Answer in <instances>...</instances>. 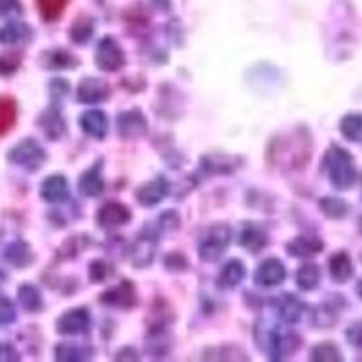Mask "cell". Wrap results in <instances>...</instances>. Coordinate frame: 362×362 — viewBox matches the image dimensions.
<instances>
[{
	"label": "cell",
	"instance_id": "1",
	"mask_svg": "<svg viewBox=\"0 0 362 362\" xmlns=\"http://www.w3.org/2000/svg\"><path fill=\"white\" fill-rule=\"evenodd\" d=\"M322 173L337 190H350L357 183V165L350 151L341 145H332L322 158Z\"/></svg>",
	"mask_w": 362,
	"mask_h": 362
},
{
	"label": "cell",
	"instance_id": "2",
	"mask_svg": "<svg viewBox=\"0 0 362 362\" xmlns=\"http://www.w3.org/2000/svg\"><path fill=\"white\" fill-rule=\"evenodd\" d=\"M228 243H230V230L223 225L214 226L199 243V257L205 263H214L228 248Z\"/></svg>",
	"mask_w": 362,
	"mask_h": 362
},
{
	"label": "cell",
	"instance_id": "3",
	"mask_svg": "<svg viewBox=\"0 0 362 362\" xmlns=\"http://www.w3.org/2000/svg\"><path fill=\"white\" fill-rule=\"evenodd\" d=\"M8 160L15 165H21V167H25L29 170H37L40 169L45 161V151L42 148V145L38 141L28 140L21 141L15 148H11Z\"/></svg>",
	"mask_w": 362,
	"mask_h": 362
},
{
	"label": "cell",
	"instance_id": "4",
	"mask_svg": "<svg viewBox=\"0 0 362 362\" xmlns=\"http://www.w3.org/2000/svg\"><path fill=\"white\" fill-rule=\"evenodd\" d=\"M96 66L102 71H118L125 64V54L118 42L111 37H105L98 42V49L95 54Z\"/></svg>",
	"mask_w": 362,
	"mask_h": 362
},
{
	"label": "cell",
	"instance_id": "5",
	"mask_svg": "<svg viewBox=\"0 0 362 362\" xmlns=\"http://www.w3.org/2000/svg\"><path fill=\"white\" fill-rule=\"evenodd\" d=\"M300 346V337L293 332H272L268 335V354L272 358L281 361V358L290 357L296 354Z\"/></svg>",
	"mask_w": 362,
	"mask_h": 362
},
{
	"label": "cell",
	"instance_id": "6",
	"mask_svg": "<svg viewBox=\"0 0 362 362\" xmlns=\"http://www.w3.org/2000/svg\"><path fill=\"white\" fill-rule=\"evenodd\" d=\"M90 317L86 308H74L64 313L57 321V332L62 335H80L89 329Z\"/></svg>",
	"mask_w": 362,
	"mask_h": 362
},
{
	"label": "cell",
	"instance_id": "7",
	"mask_svg": "<svg viewBox=\"0 0 362 362\" xmlns=\"http://www.w3.org/2000/svg\"><path fill=\"white\" fill-rule=\"evenodd\" d=\"M284 279H286V268L276 257H270V259L263 261L254 274V283L259 284V286H264V288L277 286Z\"/></svg>",
	"mask_w": 362,
	"mask_h": 362
},
{
	"label": "cell",
	"instance_id": "8",
	"mask_svg": "<svg viewBox=\"0 0 362 362\" xmlns=\"http://www.w3.org/2000/svg\"><path fill=\"white\" fill-rule=\"evenodd\" d=\"M344 306V299H341V296H334L329 300H325L317 306L315 312L312 313V322L317 328H332L339 321L341 310Z\"/></svg>",
	"mask_w": 362,
	"mask_h": 362
},
{
	"label": "cell",
	"instance_id": "9",
	"mask_svg": "<svg viewBox=\"0 0 362 362\" xmlns=\"http://www.w3.org/2000/svg\"><path fill=\"white\" fill-rule=\"evenodd\" d=\"M118 132L122 138H140L147 132V119L138 109L119 112Z\"/></svg>",
	"mask_w": 362,
	"mask_h": 362
},
{
	"label": "cell",
	"instance_id": "10",
	"mask_svg": "<svg viewBox=\"0 0 362 362\" xmlns=\"http://www.w3.org/2000/svg\"><path fill=\"white\" fill-rule=\"evenodd\" d=\"M96 221L102 228H116V226H122L131 221V210L122 203H107L96 214Z\"/></svg>",
	"mask_w": 362,
	"mask_h": 362
},
{
	"label": "cell",
	"instance_id": "11",
	"mask_svg": "<svg viewBox=\"0 0 362 362\" xmlns=\"http://www.w3.org/2000/svg\"><path fill=\"white\" fill-rule=\"evenodd\" d=\"M111 95V87L107 82L100 78H83L78 86V102L80 103H100L107 100Z\"/></svg>",
	"mask_w": 362,
	"mask_h": 362
},
{
	"label": "cell",
	"instance_id": "12",
	"mask_svg": "<svg viewBox=\"0 0 362 362\" xmlns=\"http://www.w3.org/2000/svg\"><path fill=\"white\" fill-rule=\"evenodd\" d=\"M276 305L279 317L286 325H297L306 308L305 303L297 296H293V293H283V296H279L276 300Z\"/></svg>",
	"mask_w": 362,
	"mask_h": 362
},
{
	"label": "cell",
	"instance_id": "13",
	"mask_svg": "<svg viewBox=\"0 0 362 362\" xmlns=\"http://www.w3.org/2000/svg\"><path fill=\"white\" fill-rule=\"evenodd\" d=\"M329 268V277L335 281L337 284H344L354 277V261H351V255L346 250L335 252L328 261Z\"/></svg>",
	"mask_w": 362,
	"mask_h": 362
},
{
	"label": "cell",
	"instance_id": "14",
	"mask_svg": "<svg viewBox=\"0 0 362 362\" xmlns=\"http://www.w3.org/2000/svg\"><path fill=\"white\" fill-rule=\"evenodd\" d=\"M103 305L107 306H118V308H131L136 303V290L129 281H124L122 284L115 286V288L107 290L100 297Z\"/></svg>",
	"mask_w": 362,
	"mask_h": 362
},
{
	"label": "cell",
	"instance_id": "15",
	"mask_svg": "<svg viewBox=\"0 0 362 362\" xmlns=\"http://www.w3.org/2000/svg\"><path fill=\"white\" fill-rule=\"evenodd\" d=\"M169 194V181H165V177H156V180L148 181L147 185L138 189L136 198L144 206H154L160 202H163Z\"/></svg>",
	"mask_w": 362,
	"mask_h": 362
},
{
	"label": "cell",
	"instance_id": "16",
	"mask_svg": "<svg viewBox=\"0 0 362 362\" xmlns=\"http://www.w3.org/2000/svg\"><path fill=\"white\" fill-rule=\"evenodd\" d=\"M40 196L49 203H62L69 198V183L64 176L54 174V176L45 177L40 187Z\"/></svg>",
	"mask_w": 362,
	"mask_h": 362
},
{
	"label": "cell",
	"instance_id": "17",
	"mask_svg": "<svg viewBox=\"0 0 362 362\" xmlns=\"http://www.w3.org/2000/svg\"><path fill=\"white\" fill-rule=\"evenodd\" d=\"M80 127L83 129L86 134L103 140L109 131V119L105 112L98 111V109H90L80 116Z\"/></svg>",
	"mask_w": 362,
	"mask_h": 362
},
{
	"label": "cell",
	"instance_id": "18",
	"mask_svg": "<svg viewBox=\"0 0 362 362\" xmlns=\"http://www.w3.org/2000/svg\"><path fill=\"white\" fill-rule=\"evenodd\" d=\"M286 250H288L290 255L293 257H313V255L321 254L325 250V243L322 239L319 238H308V235H300V238H296L293 241H290L286 245Z\"/></svg>",
	"mask_w": 362,
	"mask_h": 362
},
{
	"label": "cell",
	"instance_id": "19",
	"mask_svg": "<svg viewBox=\"0 0 362 362\" xmlns=\"http://www.w3.org/2000/svg\"><path fill=\"white\" fill-rule=\"evenodd\" d=\"M40 62L45 69H74L78 66V58L64 49H53L45 51L40 57Z\"/></svg>",
	"mask_w": 362,
	"mask_h": 362
},
{
	"label": "cell",
	"instance_id": "20",
	"mask_svg": "<svg viewBox=\"0 0 362 362\" xmlns=\"http://www.w3.org/2000/svg\"><path fill=\"white\" fill-rule=\"evenodd\" d=\"M247 276L245 264L239 259H232L223 267L221 274L218 277L219 288H235L241 281Z\"/></svg>",
	"mask_w": 362,
	"mask_h": 362
},
{
	"label": "cell",
	"instance_id": "21",
	"mask_svg": "<svg viewBox=\"0 0 362 362\" xmlns=\"http://www.w3.org/2000/svg\"><path fill=\"white\" fill-rule=\"evenodd\" d=\"M78 189L87 198H96L103 192V180L100 174V165H93L83 176H80Z\"/></svg>",
	"mask_w": 362,
	"mask_h": 362
},
{
	"label": "cell",
	"instance_id": "22",
	"mask_svg": "<svg viewBox=\"0 0 362 362\" xmlns=\"http://www.w3.org/2000/svg\"><path fill=\"white\" fill-rule=\"evenodd\" d=\"M339 131L344 140L351 144H362V112H348L341 118Z\"/></svg>",
	"mask_w": 362,
	"mask_h": 362
},
{
	"label": "cell",
	"instance_id": "23",
	"mask_svg": "<svg viewBox=\"0 0 362 362\" xmlns=\"http://www.w3.org/2000/svg\"><path fill=\"white\" fill-rule=\"evenodd\" d=\"M267 243L268 239L264 235V232L261 228H257L255 225H252V223H247L243 226L241 234H239V245L250 252H259Z\"/></svg>",
	"mask_w": 362,
	"mask_h": 362
},
{
	"label": "cell",
	"instance_id": "24",
	"mask_svg": "<svg viewBox=\"0 0 362 362\" xmlns=\"http://www.w3.org/2000/svg\"><path fill=\"white\" fill-rule=\"evenodd\" d=\"M297 286L303 292H312L321 283V268L313 263H305L297 270Z\"/></svg>",
	"mask_w": 362,
	"mask_h": 362
},
{
	"label": "cell",
	"instance_id": "25",
	"mask_svg": "<svg viewBox=\"0 0 362 362\" xmlns=\"http://www.w3.org/2000/svg\"><path fill=\"white\" fill-rule=\"evenodd\" d=\"M40 127L45 134L49 136L51 140H57L58 136L64 134L66 131V124H64L62 115L57 111V109H49V111H45L44 115L40 116Z\"/></svg>",
	"mask_w": 362,
	"mask_h": 362
},
{
	"label": "cell",
	"instance_id": "26",
	"mask_svg": "<svg viewBox=\"0 0 362 362\" xmlns=\"http://www.w3.org/2000/svg\"><path fill=\"white\" fill-rule=\"evenodd\" d=\"M322 214L329 219H344L350 212V205L342 198H335V196H326L319 202Z\"/></svg>",
	"mask_w": 362,
	"mask_h": 362
},
{
	"label": "cell",
	"instance_id": "27",
	"mask_svg": "<svg viewBox=\"0 0 362 362\" xmlns=\"http://www.w3.org/2000/svg\"><path fill=\"white\" fill-rule=\"evenodd\" d=\"M31 37V28L21 22H13V24L4 25L0 29V42L2 44H18V42L29 40Z\"/></svg>",
	"mask_w": 362,
	"mask_h": 362
},
{
	"label": "cell",
	"instance_id": "28",
	"mask_svg": "<svg viewBox=\"0 0 362 362\" xmlns=\"http://www.w3.org/2000/svg\"><path fill=\"white\" fill-rule=\"evenodd\" d=\"M93 33H95V21L87 15L78 17L71 25V38H73L74 44H86L90 40Z\"/></svg>",
	"mask_w": 362,
	"mask_h": 362
},
{
	"label": "cell",
	"instance_id": "29",
	"mask_svg": "<svg viewBox=\"0 0 362 362\" xmlns=\"http://www.w3.org/2000/svg\"><path fill=\"white\" fill-rule=\"evenodd\" d=\"M310 361L315 362H341L342 354L339 350V346L334 342H321V344H315L312 348V354H310Z\"/></svg>",
	"mask_w": 362,
	"mask_h": 362
},
{
	"label": "cell",
	"instance_id": "30",
	"mask_svg": "<svg viewBox=\"0 0 362 362\" xmlns=\"http://www.w3.org/2000/svg\"><path fill=\"white\" fill-rule=\"evenodd\" d=\"M17 119V103L11 98H0V136L11 131Z\"/></svg>",
	"mask_w": 362,
	"mask_h": 362
},
{
	"label": "cell",
	"instance_id": "31",
	"mask_svg": "<svg viewBox=\"0 0 362 362\" xmlns=\"http://www.w3.org/2000/svg\"><path fill=\"white\" fill-rule=\"evenodd\" d=\"M18 299H21V305L24 306L28 312H38L42 308V297L35 286L31 284H24L18 290Z\"/></svg>",
	"mask_w": 362,
	"mask_h": 362
},
{
	"label": "cell",
	"instance_id": "32",
	"mask_svg": "<svg viewBox=\"0 0 362 362\" xmlns=\"http://www.w3.org/2000/svg\"><path fill=\"white\" fill-rule=\"evenodd\" d=\"M93 350L90 348H82L74 344H60L57 348L58 361H86L90 357Z\"/></svg>",
	"mask_w": 362,
	"mask_h": 362
},
{
	"label": "cell",
	"instance_id": "33",
	"mask_svg": "<svg viewBox=\"0 0 362 362\" xmlns=\"http://www.w3.org/2000/svg\"><path fill=\"white\" fill-rule=\"evenodd\" d=\"M37 2L42 18L47 22H53L62 15L69 0H37Z\"/></svg>",
	"mask_w": 362,
	"mask_h": 362
},
{
	"label": "cell",
	"instance_id": "34",
	"mask_svg": "<svg viewBox=\"0 0 362 362\" xmlns=\"http://www.w3.org/2000/svg\"><path fill=\"white\" fill-rule=\"evenodd\" d=\"M154 238H138L134 250V264L136 267H145L153 261L154 254Z\"/></svg>",
	"mask_w": 362,
	"mask_h": 362
},
{
	"label": "cell",
	"instance_id": "35",
	"mask_svg": "<svg viewBox=\"0 0 362 362\" xmlns=\"http://www.w3.org/2000/svg\"><path fill=\"white\" fill-rule=\"evenodd\" d=\"M4 257L6 261H9V263L15 264V267H25V264L31 261V254H29L28 247H25L24 243H21V241H18V243L9 245Z\"/></svg>",
	"mask_w": 362,
	"mask_h": 362
},
{
	"label": "cell",
	"instance_id": "36",
	"mask_svg": "<svg viewBox=\"0 0 362 362\" xmlns=\"http://www.w3.org/2000/svg\"><path fill=\"white\" fill-rule=\"evenodd\" d=\"M22 60V54L18 51H9L6 54H0V74L2 76H8V74H13L18 69Z\"/></svg>",
	"mask_w": 362,
	"mask_h": 362
},
{
	"label": "cell",
	"instance_id": "37",
	"mask_svg": "<svg viewBox=\"0 0 362 362\" xmlns=\"http://www.w3.org/2000/svg\"><path fill=\"white\" fill-rule=\"evenodd\" d=\"M109 276H112V267H109L103 259H96L90 263L89 277L93 283H103Z\"/></svg>",
	"mask_w": 362,
	"mask_h": 362
},
{
	"label": "cell",
	"instance_id": "38",
	"mask_svg": "<svg viewBox=\"0 0 362 362\" xmlns=\"http://www.w3.org/2000/svg\"><path fill=\"white\" fill-rule=\"evenodd\" d=\"M15 306L9 299L6 297H0V325H9V322L15 321Z\"/></svg>",
	"mask_w": 362,
	"mask_h": 362
},
{
	"label": "cell",
	"instance_id": "39",
	"mask_svg": "<svg viewBox=\"0 0 362 362\" xmlns=\"http://www.w3.org/2000/svg\"><path fill=\"white\" fill-rule=\"evenodd\" d=\"M346 341L355 348H362V321L354 322L350 328L346 329Z\"/></svg>",
	"mask_w": 362,
	"mask_h": 362
},
{
	"label": "cell",
	"instance_id": "40",
	"mask_svg": "<svg viewBox=\"0 0 362 362\" xmlns=\"http://www.w3.org/2000/svg\"><path fill=\"white\" fill-rule=\"evenodd\" d=\"M49 89L57 98H62L64 95L69 93V83H67L64 78H54L53 82L49 83Z\"/></svg>",
	"mask_w": 362,
	"mask_h": 362
},
{
	"label": "cell",
	"instance_id": "41",
	"mask_svg": "<svg viewBox=\"0 0 362 362\" xmlns=\"http://www.w3.org/2000/svg\"><path fill=\"white\" fill-rule=\"evenodd\" d=\"M0 361H18L17 351L11 346H0Z\"/></svg>",
	"mask_w": 362,
	"mask_h": 362
},
{
	"label": "cell",
	"instance_id": "42",
	"mask_svg": "<svg viewBox=\"0 0 362 362\" xmlns=\"http://www.w3.org/2000/svg\"><path fill=\"white\" fill-rule=\"evenodd\" d=\"M355 292H357V296L361 297V299H362V279L358 281V283H357V286H355Z\"/></svg>",
	"mask_w": 362,
	"mask_h": 362
},
{
	"label": "cell",
	"instance_id": "43",
	"mask_svg": "<svg viewBox=\"0 0 362 362\" xmlns=\"http://www.w3.org/2000/svg\"><path fill=\"white\" fill-rule=\"evenodd\" d=\"M357 228H358V234H362V216H361V218H358Z\"/></svg>",
	"mask_w": 362,
	"mask_h": 362
}]
</instances>
